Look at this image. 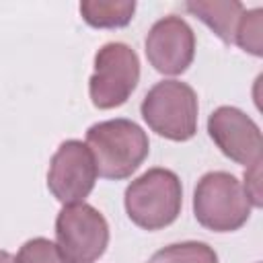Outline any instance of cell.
<instances>
[{"mask_svg": "<svg viewBox=\"0 0 263 263\" xmlns=\"http://www.w3.org/2000/svg\"><path fill=\"white\" fill-rule=\"evenodd\" d=\"M95 158L97 175L111 181L132 177L150 152L146 132L132 119H107L86 129L84 142Z\"/></svg>", "mask_w": 263, "mask_h": 263, "instance_id": "1", "label": "cell"}, {"mask_svg": "<svg viewBox=\"0 0 263 263\" xmlns=\"http://www.w3.org/2000/svg\"><path fill=\"white\" fill-rule=\"evenodd\" d=\"M129 220L144 230H160L171 226L183 205V187L177 173L154 166L134 179L123 193Z\"/></svg>", "mask_w": 263, "mask_h": 263, "instance_id": "2", "label": "cell"}, {"mask_svg": "<svg viewBox=\"0 0 263 263\" xmlns=\"http://www.w3.org/2000/svg\"><path fill=\"white\" fill-rule=\"evenodd\" d=\"M251 199L242 183L226 173H205L193 191L195 220L214 232H234L242 228L251 216Z\"/></svg>", "mask_w": 263, "mask_h": 263, "instance_id": "3", "label": "cell"}, {"mask_svg": "<svg viewBox=\"0 0 263 263\" xmlns=\"http://www.w3.org/2000/svg\"><path fill=\"white\" fill-rule=\"evenodd\" d=\"M197 95L181 80H160L142 99L140 113L148 127L173 142H187L197 132Z\"/></svg>", "mask_w": 263, "mask_h": 263, "instance_id": "4", "label": "cell"}, {"mask_svg": "<svg viewBox=\"0 0 263 263\" xmlns=\"http://www.w3.org/2000/svg\"><path fill=\"white\" fill-rule=\"evenodd\" d=\"M140 82L138 53L121 41H109L95 53V70L88 78L90 103L97 109L121 107Z\"/></svg>", "mask_w": 263, "mask_h": 263, "instance_id": "5", "label": "cell"}, {"mask_svg": "<svg viewBox=\"0 0 263 263\" xmlns=\"http://www.w3.org/2000/svg\"><path fill=\"white\" fill-rule=\"evenodd\" d=\"M55 245L64 263H95L109 245V224L90 203L64 205L55 218Z\"/></svg>", "mask_w": 263, "mask_h": 263, "instance_id": "6", "label": "cell"}, {"mask_svg": "<svg viewBox=\"0 0 263 263\" xmlns=\"http://www.w3.org/2000/svg\"><path fill=\"white\" fill-rule=\"evenodd\" d=\"M97 181V166L88 146L80 140H66L58 146L47 168V189L64 203H82Z\"/></svg>", "mask_w": 263, "mask_h": 263, "instance_id": "7", "label": "cell"}, {"mask_svg": "<svg viewBox=\"0 0 263 263\" xmlns=\"http://www.w3.org/2000/svg\"><path fill=\"white\" fill-rule=\"evenodd\" d=\"M208 134L218 150L247 168L261 162L263 138L259 125L238 107L222 105L208 117Z\"/></svg>", "mask_w": 263, "mask_h": 263, "instance_id": "8", "label": "cell"}, {"mask_svg": "<svg viewBox=\"0 0 263 263\" xmlns=\"http://www.w3.org/2000/svg\"><path fill=\"white\" fill-rule=\"evenodd\" d=\"M144 47L156 72L177 76L183 74L195 58V33L185 18L168 14L150 27Z\"/></svg>", "mask_w": 263, "mask_h": 263, "instance_id": "9", "label": "cell"}, {"mask_svg": "<svg viewBox=\"0 0 263 263\" xmlns=\"http://www.w3.org/2000/svg\"><path fill=\"white\" fill-rule=\"evenodd\" d=\"M185 10L197 16L224 43L230 45L234 43V35L245 6L238 0H189L185 2Z\"/></svg>", "mask_w": 263, "mask_h": 263, "instance_id": "10", "label": "cell"}, {"mask_svg": "<svg viewBox=\"0 0 263 263\" xmlns=\"http://www.w3.org/2000/svg\"><path fill=\"white\" fill-rule=\"evenodd\" d=\"M80 16L95 29H119L129 25L136 12L134 0H84L78 6Z\"/></svg>", "mask_w": 263, "mask_h": 263, "instance_id": "11", "label": "cell"}, {"mask_svg": "<svg viewBox=\"0 0 263 263\" xmlns=\"http://www.w3.org/2000/svg\"><path fill=\"white\" fill-rule=\"evenodd\" d=\"M148 263H218V255L208 242L185 240L158 249Z\"/></svg>", "mask_w": 263, "mask_h": 263, "instance_id": "12", "label": "cell"}, {"mask_svg": "<svg viewBox=\"0 0 263 263\" xmlns=\"http://www.w3.org/2000/svg\"><path fill=\"white\" fill-rule=\"evenodd\" d=\"M261 14H263L261 8L245 10L234 35V43L257 58L263 55V16Z\"/></svg>", "mask_w": 263, "mask_h": 263, "instance_id": "13", "label": "cell"}, {"mask_svg": "<svg viewBox=\"0 0 263 263\" xmlns=\"http://www.w3.org/2000/svg\"><path fill=\"white\" fill-rule=\"evenodd\" d=\"M14 263H64V257L53 240L35 236L23 242L14 257Z\"/></svg>", "mask_w": 263, "mask_h": 263, "instance_id": "14", "label": "cell"}, {"mask_svg": "<svg viewBox=\"0 0 263 263\" xmlns=\"http://www.w3.org/2000/svg\"><path fill=\"white\" fill-rule=\"evenodd\" d=\"M242 187L251 199V205L261 208L263 205V199H261V162H257L245 171V185Z\"/></svg>", "mask_w": 263, "mask_h": 263, "instance_id": "15", "label": "cell"}, {"mask_svg": "<svg viewBox=\"0 0 263 263\" xmlns=\"http://www.w3.org/2000/svg\"><path fill=\"white\" fill-rule=\"evenodd\" d=\"M0 263H14V257L8 251H2L0 249Z\"/></svg>", "mask_w": 263, "mask_h": 263, "instance_id": "16", "label": "cell"}]
</instances>
